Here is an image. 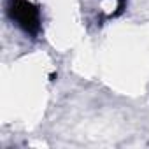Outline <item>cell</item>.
Wrapping results in <instances>:
<instances>
[{
  "label": "cell",
  "mask_w": 149,
  "mask_h": 149,
  "mask_svg": "<svg viewBox=\"0 0 149 149\" xmlns=\"http://www.w3.org/2000/svg\"><path fill=\"white\" fill-rule=\"evenodd\" d=\"M13 14L16 16L18 23L26 30V32H37L39 28V13L33 6H30L25 0H18L14 4V11Z\"/></svg>",
  "instance_id": "cell-1"
}]
</instances>
